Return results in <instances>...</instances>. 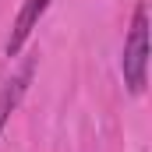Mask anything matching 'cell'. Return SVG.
Returning a JSON list of instances; mask_svg holds the SVG:
<instances>
[{"label":"cell","mask_w":152,"mask_h":152,"mask_svg":"<svg viewBox=\"0 0 152 152\" xmlns=\"http://www.w3.org/2000/svg\"><path fill=\"white\" fill-rule=\"evenodd\" d=\"M145 64H149V14L145 7H138L124 42V81L134 96L145 88Z\"/></svg>","instance_id":"1"},{"label":"cell","mask_w":152,"mask_h":152,"mask_svg":"<svg viewBox=\"0 0 152 152\" xmlns=\"http://www.w3.org/2000/svg\"><path fill=\"white\" fill-rule=\"evenodd\" d=\"M46 7H50V0H25L21 4V11L14 18V28H11V39H7V57H14L25 46V39L32 36V28L39 25V18H42Z\"/></svg>","instance_id":"2"},{"label":"cell","mask_w":152,"mask_h":152,"mask_svg":"<svg viewBox=\"0 0 152 152\" xmlns=\"http://www.w3.org/2000/svg\"><path fill=\"white\" fill-rule=\"evenodd\" d=\"M28 78H32V64H25V71H21V75L11 78V81L0 88V131H4L7 117L18 110V103H21V96H25V88H28Z\"/></svg>","instance_id":"3"}]
</instances>
